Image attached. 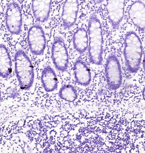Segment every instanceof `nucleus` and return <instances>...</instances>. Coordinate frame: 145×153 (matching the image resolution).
Wrapping results in <instances>:
<instances>
[{
    "mask_svg": "<svg viewBox=\"0 0 145 153\" xmlns=\"http://www.w3.org/2000/svg\"><path fill=\"white\" fill-rule=\"evenodd\" d=\"M142 49L140 42L137 41H128L126 42L124 56L129 71L132 73L138 71L141 63Z\"/></svg>",
    "mask_w": 145,
    "mask_h": 153,
    "instance_id": "39448f33",
    "label": "nucleus"
},
{
    "mask_svg": "<svg viewBox=\"0 0 145 153\" xmlns=\"http://www.w3.org/2000/svg\"><path fill=\"white\" fill-rule=\"evenodd\" d=\"M78 11V4L76 1H66L63 5L61 15L63 26L68 30L76 22Z\"/></svg>",
    "mask_w": 145,
    "mask_h": 153,
    "instance_id": "0eeeda50",
    "label": "nucleus"
},
{
    "mask_svg": "<svg viewBox=\"0 0 145 153\" xmlns=\"http://www.w3.org/2000/svg\"><path fill=\"white\" fill-rule=\"evenodd\" d=\"M43 87L47 92H51L58 88V79L54 70L49 65L43 69L41 77Z\"/></svg>",
    "mask_w": 145,
    "mask_h": 153,
    "instance_id": "9d476101",
    "label": "nucleus"
},
{
    "mask_svg": "<svg viewBox=\"0 0 145 153\" xmlns=\"http://www.w3.org/2000/svg\"><path fill=\"white\" fill-rule=\"evenodd\" d=\"M59 95L61 99L69 102H74L78 97L76 89L70 84L63 85L59 90Z\"/></svg>",
    "mask_w": 145,
    "mask_h": 153,
    "instance_id": "ddd939ff",
    "label": "nucleus"
},
{
    "mask_svg": "<svg viewBox=\"0 0 145 153\" xmlns=\"http://www.w3.org/2000/svg\"><path fill=\"white\" fill-rule=\"evenodd\" d=\"M74 49L80 54L86 51L88 44V37L84 29H80L75 33L73 38Z\"/></svg>",
    "mask_w": 145,
    "mask_h": 153,
    "instance_id": "f8f14e48",
    "label": "nucleus"
},
{
    "mask_svg": "<svg viewBox=\"0 0 145 153\" xmlns=\"http://www.w3.org/2000/svg\"><path fill=\"white\" fill-rule=\"evenodd\" d=\"M6 25L8 31L11 34H21L23 25L22 14L20 7L16 2H11L7 6Z\"/></svg>",
    "mask_w": 145,
    "mask_h": 153,
    "instance_id": "20e7f679",
    "label": "nucleus"
},
{
    "mask_svg": "<svg viewBox=\"0 0 145 153\" xmlns=\"http://www.w3.org/2000/svg\"><path fill=\"white\" fill-rule=\"evenodd\" d=\"M74 71L76 83L84 86H88L90 84L91 74L85 62L80 60H77L74 64Z\"/></svg>",
    "mask_w": 145,
    "mask_h": 153,
    "instance_id": "1a4fd4ad",
    "label": "nucleus"
},
{
    "mask_svg": "<svg viewBox=\"0 0 145 153\" xmlns=\"http://www.w3.org/2000/svg\"><path fill=\"white\" fill-rule=\"evenodd\" d=\"M1 90H0V99H1Z\"/></svg>",
    "mask_w": 145,
    "mask_h": 153,
    "instance_id": "4468645a",
    "label": "nucleus"
},
{
    "mask_svg": "<svg viewBox=\"0 0 145 153\" xmlns=\"http://www.w3.org/2000/svg\"><path fill=\"white\" fill-rule=\"evenodd\" d=\"M12 71V61L8 49L5 45L0 44V76L7 78Z\"/></svg>",
    "mask_w": 145,
    "mask_h": 153,
    "instance_id": "9b49d317",
    "label": "nucleus"
},
{
    "mask_svg": "<svg viewBox=\"0 0 145 153\" xmlns=\"http://www.w3.org/2000/svg\"><path fill=\"white\" fill-rule=\"evenodd\" d=\"M27 41L29 49L32 54L38 56L44 53L46 41L45 32L40 25L36 24L30 27Z\"/></svg>",
    "mask_w": 145,
    "mask_h": 153,
    "instance_id": "7ed1b4c3",
    "label": "nucleus"
},
{
    "mask_svg": "<svg viewBox=\"0 0 145 153\" xmlns=\"http://www.w3.org/2000/svg\"><path fill=\"white\" fill-rule=\"evenodd\" d=\"M105 73L109 88L115 90L119 88L122 84V76L119 62L115 56L109 57L106 67Z\"/></svg>",
    "mask_w": 145,
    "mask_h": 153,
    "instance_id": "423d86ee",
    "label": "nucleus"
},
{
    "mask_svg": "<svg viewBox=\"0 0 145 153\" xmlns=\"http://www.w3.org/2000/svg\"><path fill=\"white\" fill-rule=\"evenodd\" d=\"M52 1H34L32 5V9L35 20L40 22H45L49 18Z\"/></svg>",
    "mask_w": 145,
    "mask_h": 153,
    "instance_id": "6e6552de",
    "label": "nucleus"
},
{
    "mask_svg": "<svg viewBox=\"0 0 145 153\" xmlns=\"http://www.w3.org/2000/svg\"><path fill=\"white\" fill-rule=\"evenodd\" d=\"M15 72L21 88L28 90L32 87L35 79L33 65L26 53L18 50L14 55Z\"/></svg>",
    "mask_w": 145,
    "mask_h": 153,
    "instance_id": "f257e3e1",
    "label": "nucleus"
},
{
    "mask_svg": "<svg viewBox=\"0 0 145 153\" xmlns=\"http://www.w3.org/2000/svg\"><path fill=\"white\" fill-rule=\"evenodd\" d=\"M51 57L57 70L62 72L67 70L69 63L68 52L64 40L60 36L54 38L52 47Z\"/></svg>",
    "mask_w": 145,
    "mask_h": 153,
    "instance_id": "f03ea898",
    "label": "nucleus"
}]
</instances>
